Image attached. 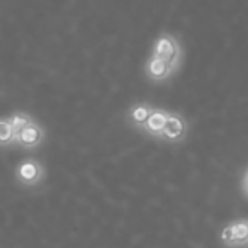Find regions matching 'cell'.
<instances>
[{"label": "cell", "instance_id": "obj_1", "mask_svg": "<svg viewBox=\"0 0 248 248\" xmlns=\"http://www.w3.org/2000/svg\"><path fill=\"white\" fill-rule=\"evenodd\" d=\"M155 58L165 60L173 70L177 68L180 62V45L173 36L170 34H162L158 39L155 41L153 46V55Z\"/></svg>", "mask_w": 248, "mask_h": 248}, {"label": "cell", "instance_id": "obj_2", "mask_svg": "<svg viewBox=\"0 0 248 248\" xmlns=\"http://www.w3.org/2000/svg\"><path fill=\"white\" fill-rule=\"evenodd\" d=\"M221 240L230 247L248 245V221H238V223L228 224L221 231Z\"/></svg>", "mask_w": 248, "mask_h": 248}, {"label": "cell", "instance_id": "obj_3", "mask_svg": "<svg viewBox=\"0 0 248 248\" xmlns=\"http://www.w3.org/2000/svg\"><path fill=\"white\" fill-rule=\"evenodd\" d=\"M43 138H45V131L39 124H36L34 121L28 123L24 128L21 129L19 133H16L14 141L17 145L24 146V148H36L38 145H41Z\"/></svg>", "mask_w": 248, "mask_h": 248}, {"label": "cell", "instance_id": "obj_4", "mask_svg": "<svg viewBox=\"0 0 248 248\" xmlns=\"http://www.w3.org/2000/svg\"><path fill=\"white\" fill-rule=\"evenodd\" d=\"M186 133H187L186 119L182 116H179V114H169L160 138L167 140V141H182Z\"/></svg>", "mask_w": 248, "mask_h": 248}, {"label": "cell", "instance_id": "obj_5", "mask_svg": "<svg viewBox=\"0 0 248 248\" xmlns=\"http://www.w3.org/2000/svg\"><path fill=\"white\" fill-rule=\"evenodd\" d=\"M43 165L36 160H24V162L19 163L17 170H16V175H17L19 182L24 184V186H34L39 180L43 179Z\"/></svg>", "mask_w": 248, "mask_h": 248}, {"label": "cell", "instance_id": "obj_6", "mask_svg": "<svg viewBox=\"0 0 248 248\" xmlns=\"http://www.w3.org/2000/svg\"><path fill=\"white\" fill-rule=\"evenodd\" d=\"M172 73H173V68L165 62V60H160V58L152 56V58L148 60V63H146V75H148V78L155 80V82L167 80Z\"/></svg>", "mask_w": 248, "mask_h": 248}, {"label": "cell", "instance_id": "obj_7", "mask_svg": "<svg viewBox=\"0 0 248 248\" xmlns=\"http://www.w3.org/2000/svg\"><path fill=\"white\" fill-rule=\"evenodd\" d=\"M167 116H169V112H167V110H153L152 116H150L148 121H146L145 129L152 136L160 138V135H162V131H163V126H165Z\"/></svg>", "mask_w": 248, "mask_h": 248}, {"label": "cell", "instance_id": "obj_8", "mask_svg": "<svg viewBox=\"0 0 248 248\" xmlns=\"http://www.w3.org/2000/svg\"><path fill=\"white\" fill-rule=\"evenodd\" d=\"M153 109L148 106V104H138V106H133L131 110H129V117H131V121L136 124V126H143L145 128L146 121H148V117L152 116Z\"/></svg>", "mask_w": 248, "mask_h": 248}, {"label": "cell", "instance_id": "obj_9", "mask_svg": "<svg viewBox=\"0 0 248 248\" xmlns=\"http://www.w3.org/2000/svg\"><path fill=\"white\" fill-rule=\"evenodd\" d=\"M16 138V133L9 119H0V145H9Z\"/></svg>", "mask_w": 248, "mask_h": 248}, {"label": "cell", "instance_id": "obj_10", "mask_svg": "<svg viewBox=\"0 0 248 248\" xmlns=\"http://www.w3.org/2000/svg\"><path fill=\"white\" fill-rule=\"evenodd\" d=\"M9 121H11L12 128H14V133H19L22 128H24L26 124L31 123V117H28L26 114H14L12 117H9Z\"/></svg>", "mask_w": 248, "mask_h": 248}, {"label": "cell", "instance_id": "obj_11", "mask_svg": "<svg viewBox=\"0 0 248 248\" xmlns=\"http://www.w3.org/2000/svg\"><path fill=\"white\" fill-rule=\"evenodd\" d=\"M243 190L248 194V172H247V175H245V179H243Z\"/></svg>", "mask_w": 248, "mask_h": 248}]
</instances>
